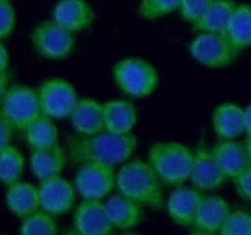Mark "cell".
Here are the masks:
<instances>
[{
    "label": "cell",
    "instance_id": "cell-1",
    "mask_svg": "<svg viewBox=\"0 0 251 235\" xmlns=\"http://www.w3.org/2000/svg\"><path fill=\"white\" fill-rule=\"evenodd\" d=\"M136 146L137 140L131 132L115 134L105 130L92 136L73 137L69 141V154L76 163L97 162L115 166L126 162Z\"/></svg>",
    "mask_w": 251,
    "mask_h": 235
},
{
    "label": "cell",
    "instance_id": "cell-2",
    "mask_svg": "<svg viewBox=\"0 0 251 235\" xmlns=\"http://www.w3.org/2000/svg\"><path fill=\"white\" fill-rule=\"evenodd\" d=\"M162 181L150 163L134 161L124 164L117 174L115 186L120 193L141 205L161 210L163 207Z\"/></svg>",
    "mask_w": 251,
    "mask_h": 235
},
{
    "label": "cell",
    "instance_id": "cell-3",
    "mask_svg": "<svg viewBox=\"0 0 251 235\" xmlns=\"http://www.w3.org/2000/svg\"><path fill=\"white\" fill-rule=\"evenodd\" d=\"M195 152L178 142H157L149 151V163L162 184L179 188L190 179Z\"/></svg>",
    "mask_w": 251,
    "mask_h": 235
},
{
    "label": "cell",
    "instance_id": "cell-4",
    "mask_svg": "<svg viewBox=\"0 0 251 235\" xmlns=\"http://www.w3.org/2000/svg\"><path fill=\"white\" fill-rule=\"evenodd\" d=\"M118 87L130 97L144 98L152 94L159 85L156 68L142 58L130 56L118 61L113 69Z\"/></svg>",
    "mask_w": 251,
    "mask_h": 235
},
{
    "label": "cell",
    "instance_id": "cell-5",
    "mask_svg": "<svg viewBox=\"0 0 251 235\" xmlns=\"http://www.w3.org/2000/svg\"><path fill=\"white\" fill-rule=\"evenodd\" d=\"M1 114L17 130L25 131L32 121L42 114L38 92L26 85H12L1 95Z\"/></svg>",
    "mask_w": 251,
    "mask_h": 235
},
{
    "label": "cell",
    "instance_id": "cell-6",
    "mask_svg": "<svg viewBox=\"0 0 251 235\" xmlns=\"http://www.w3.org/2000/svg\"><path fill=\"white\" fill-rule=\"evenodd\" d=\"M32 44L41 56L50 60H61L71 54L75 46L73 32L54 20L39 22L31 34Z\"/></svg>",
    "mask_w": 251,
    "mask_h": 235
},
{
    "label": "cell",
    "instance_id": "cell-7",
    "mask_svg": "<svg viewBox=\"0 0 251 235\" xmlns=\"http://www.w3.org/2000/svg\"><path fill=\"white\" fill-rule=\"evenodd\" d=\"M37 92L42 113L53 119L70 117L78 102L74 86L64 78L53 77L44 81Z\"/></svg>",
    "mask_w": 251,
    "mask_h": 235
},
{
    "label": "cell",
    "instance_id": "cell-8",
    "mask_svg": "<svg viewBox=\"0 0 251 235\" xmlns=\"http://www.w3.org/2000/svg\"><path fill=\"white\" fill-rule=\"evenodd\" d=\"M190 53L202 65L225 68L237 59L239 51L223 33H201L191 42Z\"/></svg>",
    "mask_w": 251,
    "mask_h": 235
},
{
    "label": "cell",
    "instance_id": "cell-9",
    "mask_svg": "<svg viewBox=\"0 0 251 235\" xmlns=\"http://www.w3.org/2000/svg\"><path fill=\"white\" fill-rule=\"evenodd\" d=\"M114 165L97 162L83 163L75 176V188L83 198L102 200L115 186Z\"/></svg>",
    "mask_w": 251,
    "mask_h": 235
},
{
    "label": "cell",
    "instance_id": "cell-10",
    "mask_svg": "<svg viewBox=\"0 0 251 235\" xmlns=\"http://www.w3.org/2000/svg\"><path fill=\"white\" fill-rule=\"evenodd\" d=\"M38 192L42 210L53 215L69 212L75 202L74 186L60 175L41 181Z\"/></svg>",
    "mask_w": 251,
    "mask_h": 235
},
{
    "label": "cell",
    "instance_id": "cell-11",
    "mask_svg": "<svg viewBox=\"0 0 251 235\" xmlns=\"http://www.w3.org/2000/svg\"><path fill=\"white\" fill-rule=\"evenodd\" d=\"M74 228L76 233L83 235H104L114 229L105 203L90 198H85L76 208Z\"/></svg>",
    "mask_w": 251,
    "mask_h": 235
},
{
    "label": "cell",
    "instance_id": "cell-12",
    "mask_svg": "<svg viewBox=\"0 0 251 235\" xmlns=\"http://www.w3.org/2000/svg\"><path fill=\"white\" fill-rule=\"evenodd\" d=\"M227 176L211 149L200 146L195 152L190 180L198 190L211 191L220 188Z\"/></svg>",
    "mask_w": 251,
    "mask_h": 235
},
{
    "label": "cell",
    "instance_id": "cell-13",
    "mask_svg": "<svg viewBox=\"0 0 251 235\" xmlns=\"http://www.w3.org/2000/svg\"><path fill=\"white\" fill-rule=\"evenodd\" d=\"M229 213L230 207L225 198L220 196H202L191 227L199 234H215L221 232Z\"/></svg>",
    "mask_w": 251,
    "mask_h": 235
},
{
    "label": "cell",
    "instance_id": "cell-14",
    "mask_svg": "<svg viewBox=\"0 0 251 235\" xmlns=\"http://www.w3.org/2000/svg\"><path fill=\"white\" fill-rule=\"evenodd\" d=\"M53 20L75 33L92 24L95 12L86 0H60L53 10Z\"/></svg>",
    "mask_w": 251,
    "mask_h": 235
},
{
    "label": "cell",
    "instance_id": "cell-15",
    "mask_svg": "<svg viewBox=\"0 0 251 235\" xmlns=\"http://www.w3.org/2000/svg\"><path fill=\"white\" fill-rule=\"evenodd\" d=\"M211 151L227 179L234 180L251 163L245 143L234 140H223L222 142L216 143Z\"/></svg>",
    "mask_w": 251,
    "mask_h": 235
},
{
    "label": "cell",
    "instance_id": "cell-16",
    "mask_svg": "<svg viewBox=\"0 0 251 235\" xmlns=\"http://www.w3.org/2000/svg\"><path fill=\"white\" fill-rule=\"evenodd\" d=\"M71 124L82 136H92L105 131L103 104L93 98H81L70 115Z\"/></svg>",
    "mask_w": 251,
    "mask_h": 235
},
{
    "label": "cell",
    "instance_id": "cell-17",
    "mask_svg": "<svg viewBox=\"0 0 251 235\" xmlns=\"http://www.w3.org/2000/svg\"><path fill=\"white\" fill-rule=\"evenodd\" d=\"M105 207L114 229H132L144 219V210L141 203L126 197L120 192L108 198Z\"/></svg>",
    "mask_w": 251,
    "mask_h": 235
},
{
    "label": "cell",
    "instance_id": "cell-18",
    "mask_svg": "<svg viewBox=\"0 0 251 235\" xmlns=\"http://www.w3.org/2000/svg\"><path fill=\"white\" fill-rule=\"evenodd\" d=\"M202 195L195 188H176L171 193L167 202L169 217L174 223L181 227H191Z\"/></svg>",
    "mask_w": 251,
    "mask_h": 235
},
{
    "label": "cell",
    "instance_id": "cell-19",
    "mask_svg": "<svg viewBox=\"0 0 251 235\" xmlns=\"http://www.w3.org/2000/svg\"><path fill=\"white\" fill-rule=\"evenodd\" d=\"M213 130L221 140H234L245 132V113L235 103H222L212 115Z\"/></svg>",
    "mask_w": 251,
    "mask_h": 235
},
{
    "label": "cell",
    "instance_id": "cell-20",
    "mask_svg": "<svg viewBox=\"0 0 251 235\" xmlns=\"http://www.w3.org/2000/svg\"><path fill=\"white\" fill-rule=\"evenodd\" d=\"M65 165V151L58 143L46 148H31V170L38 180L60 175Z\"/></svg>",
    "mask_w": 251,
    "mask_h": 235
},
{
    "label": "cell",
    "instance_id": "cell-21",
    "mask_svg": "<svg viewBox=\"0 0 251 235\" xmlns=\"http://www.w3.org/2000/svg\"><path fill=\"white\" fill-rule=\"evenodd\" d=\"M6 205L19 218L28 217L41 206L38 188L22 181L10 184L6 190Z\"/></svg>",
    "mask_w": 251,
    "mask_h": 235
},
{
    "label": "cell",
    "instance_id": "cell-22",
    "mask_svg": "<svg viewBox=\"0 0 251 235\" xmlns=\"http://www.w3.org/2000/svg\"><path fill=\"white\" fill-rule=\"evenodd\" d=\"M238 5L234 0H213L205 14L194 24L201 33H225Z\"/></svg>",
    "mask_w": 251,
    "mask_h": 235
},
{
    "label": "cell",
    "instance_id": "cell-23",
    "mask_svg": "<svg viewBox=\"0 0 251 235\" xmlns=\"http://www.w3.org/2000/svg\"><path fill=\"white\" fill-rule=\"evenodd\" d=\"M105 130L115 134H129L137 121L136 108L127 100H109L103 104Z\"/></svg>",
    "mask_w": 251,
    "mask_h": 235
},
{
    "label": "cell",
    "instance_id": "cell-24",
    "mask_svg": "<svg viewBox=\"0 0 251 235\" xmlns=\"http://www.w3.org/2000/svg\"><path fill=\"white\" fill-rule=\"evenodd\" d=\"M226 37L238 51L251 47V5L240 4L235 9L229 24L225 31Z\"/></svg>",
    "mask_w": 251,
    "mask_h": 235
},
{
    "label": "cell",
    "instance_id": "cell-25",
    "mask_svg": "<svg viewBox=\"0 0 251 235\" xmlns=\"http://www.w3.org/2000/svg\"><path fill=\"white\" fill-rule=\"evenodd\" d=\"M22 132L31 148H46L58 143V130L53 118L43 113Z\"/></svg>",
    "mask_w": 251,
    "mask_h": 235
},
{
    "label": "cell",
    "instance_id": "cell-26",
    "mask_svg": "<svg viewBox=\"0 0 251 235\" xmlns=\"http://www.w3.org/2000/svg\"><path fill=\"white\" fill-rule=\"evenodd\" d=\"M24 168V156L16 147L7 144L0 148V179L5 185L19 181Z\"/></svg>",
    "mask_w": 251,
    "mask_h": 235
},
{
    "label": "cell",
    "instance_id": "cell-27",
    "mask_svg": "<svg viewBox=\"0 0 251 235\" xmlns=\"http://www.w3.org/2000/svg\"><path fill=\"white\" fill-rule=\"evenodd\" d=\"M20 233L24 235L32 234H56L58 227L54 220L53 214L47 211H38L24 218Z\"/></svg>",
    "mask_w": 251,
    "mask_h": 235
},
{
    "label": "cell",
    "instance_id": "cell-28",
    "mask_svg": "<svg viewBox=\"0 0 251 235\" xmlns=\"http://www.w3.org/2000/svg\"><path fill=\"white\" fill-rule=\"evenodd\" d=\"M181 0H142L139 14L144 19L156 20L179 9Z\"/></svg>",
    "mask_w": 251,
    "mask_h": 235
},
{
    "label": "cell",
    "instance_id": "cell-29",
    "mask_svg": "<svg viewBox=\"0 0 251 235\" xmlns=\"http://www.w3.org/2000/svg\"><path fill=\"white\" fill-rule=\"evenodd\" d=\"M220 233L222 235H251V214L245 211L230 212Z\"/></svg>",
    "mask_w": 251,
    "mask_h": 235
},
{
    "label": "cell",
    "instance_id": "cell-30",
    "mask_svg": "<svg viewBox=\"0 0 251 235\" xmlns=\"http://www.w3.org/2000/svg\"><path fill=\"white\" fill-rule=\"evenodd\" d=\"M213 0H181L179 12L185 21L195 24L210 7Z\"/></svg>",
    "mask_w": 251,
    "mask_h": 235
},
{
    "label": "cell",
    "instance_id": "cell-31",
    "mask_svg": "<svg viewBox=\"0 0 251 235\" xmlns=\"http://www.w3.org/2000/svg\"><path fill=\"white\" fill-rule=\"evenodd\" d=\"M0 38L4 41L15 29V10L9 0H0Z\"/></svg>",
    "mask_w": 251,
    "mask_h": 235
},
{
    "label": "cell",
    "instance_id": "cell-32",
    "mask_svg": "<svg viewBox=\"0 0 251 235\" xmlns=\"http://www.w3.org/2000/svg\"><path fill=\"white\" fill-rule=\"evenodd\" d=\"M234 183L238 193L244 200L251 201V163L234 179Z\"/></svg>",
    "mask_w": 251,
    "mask_h": 235
},
{
    "label": "cell",
    "instance_id": "cell-33",
    "mask_svg": "<svg viewBox=\"0 0 251 235\" xmlns=\"http://www.w3.org/2000/svg\"><path fill=\"white\" fill-rule=\"evenodd\" d=\"M15 129H16L15 125L4 114L0 113V148L10 144Z\"/></svg>",
    "mask_w": 251,
    "mask_h": 235
},
{
    "label": "cell",
    "instance_id": "cell-34",
    "mask_svg": "<svg viewBox=\"0 0 251 235\" xmlns=\"http://www.w3.org/2000/svg\"><path fill=\"white\" fill-rule=\"evenodd\" d=\"M0 49H1V58H0V63H1V72H6L7 70V64H9V55H7V50L5 48L4 44L0 46Z\"/></svg>",
    "mask_w": 251,
    "mask_h": 235
},
{
    "label": "cell",
    "instance_id": "cell-35",
    "mask_svg": "<svg viewBox=\"0 0 251 235\" xmlns=\"http://www.w3.org/2000/svg\"><path fill=\"white\" fill-rule=\"evenodd\" d=\"M245 113V134L251 135V103L244 109Z\"/></svg>",
    "mask_w": 251,
    "mask_h": 235
},
{
    "label": "cell",
    "instance_id": "cell-36",
    "mask_svg": "<svg viewBox=\"0 0 251 235\" xmlns=\"http://www.w3.org/2000/svg\"><path fill=\"white\" fill-rule=\"evenodd\" d=\"M245 146H247L248 148V152H249V156H250V159H251V135H248L247 140H245Z\"/></svg>",
    "mask_w": 251,
    "mask_h": 235
}]
</instances>
